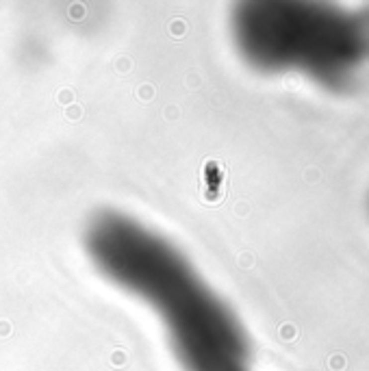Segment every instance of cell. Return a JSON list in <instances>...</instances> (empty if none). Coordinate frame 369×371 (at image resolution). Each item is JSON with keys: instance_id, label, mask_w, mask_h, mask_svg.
Masks as SVG:
<instances>
[{"instance_id": "obj_1", "label": "cell", "mask_w": 369, "mask_h": 371, "mask_svg": "<svg viewBox=\"0 0 369 371\" xmlns=\"http://www.w3.org/2000/svg\"><path fill=\"white\" fill-rule=\"evenodd\" d=\"M85 245L104 278L152 308L187 371H248V339L193 263L157 230L124 213L89 221Z\"/></svg>"}, {"instance_id": "obj_2", "label": "cell", "mask_w": 369, "mask_h": 371, "mask_svg": "<svg viewBox=\"0 0 369 371\" xmlns=\"http://www.w3.org/2000/svg\"><path fill=\"white\" fill-rule=\"evenodd\" d=\"M230 26L250 65L300 72L328 87L352 81L369 48L359 17L328 4L243 2L233 11Z\"/></svg>"}]
</instances>
